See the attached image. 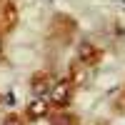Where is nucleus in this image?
I'll list each match as a JSON object with an SVG mask.
<instances>
[{"label": "nucleus", "mask_w": 125, "mask_h": 125, "mask_svg": "<svg viewBox=\"0 0 125 125\" xmlns=\"http://www.w3.org/2000/svg\"><path fill=\"white\" fill-rule=\"evenodd\" d=\"M70 93H73L70 83H68V80H60L58 85L53 88L50 98H53V103H55V105H65V103H70Z\"/></svg>", "instance_id": "nucleus-1"}, {"label": "nucleus", "mask_w": 125, "mask_h": 125, "mask_svg": "<svg viewBox=\"0 0 125 125\" xmlns=\"http://www.w3.org/2000/svg\"><path fill=\"white\" fill-rule=\"evenodd\" d=\"M28 115H30V118H45V115H48V103H45V98H38V100L30 103Z\"/></svg>", "instance_id": "nucleus-2"}, {"label": "nucleus", "mask_w": 125, "mask_h": 125, "mask_svg": "<svg viewBox=\"0 0 125 125\" xmlns=\"http://www.w3.org/2000/svg\"><path fill=\"white\" fill-rule=\"evenodd\" d=\"M33 93H35L38 98H45V93H48V80L35 78V83H33Z\"/></svg>", "instance_id": "nucleus-3"}, {"label": "nucleus", "mask_w": 125, "mask_h": 125, "mask_svg": "<svg viewBox=\"0 0 125 125\" xmlns=\"http://www.w3.org/2000/svg\"><path fill=\"white\" fill-rule=\"evenodd\" d=\"M3 125H23V120L15 118V115H10V118H5V123H3Z\"/></svg>", "instance_id": "nucleus-4"}, {"label": "nucleus", "mask_w": 125, "mask_h": 125, "mask_svg": "<svg viewBox=\"0 0 125 125\" xmlns=\"http://www.w3.org/2000/svg\"><path fill=\"white\" fill-rule=\"evenodd\" d=\"M80 53H83V55H93V48H90V45H80Z\"/></svg>", "instance_id": "nucleus-5"}]
</instances>
